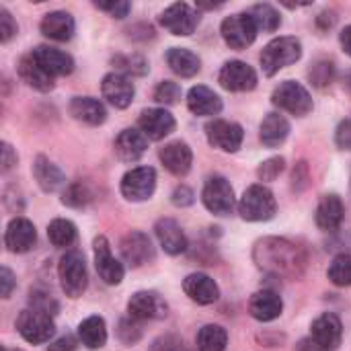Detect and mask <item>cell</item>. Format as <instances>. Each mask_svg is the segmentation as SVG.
Instances as JSON below:
<instances>
[{
  "instance_id": "44dd1931",
  "label": "cell",
  "mask_w": 351,
  "mask_h": 351,
  "mask_svg": "<svg viewBox=\"0 0 351 351\" xmlns=\"http://www.w3.org/2000/svg\"><path fill=\"white\" fill-rule=\"evenodd\" d=\"M284 311L282 296L274 290H259L251 296L249 302V313L255 321L259 323H269L276 321Z\"/></svg>"
},
{
  "instance_id": "ffe728a7",
  "label": "cell",
  "mask_w": 351,
  "mask_h": 351,
  "mask_svg": "<svg viewBox=\"0 0 351 351\" xmlns=\"http://www.w3.org/2000/svg\"><path fill=\"white\" fill-rule=\"evenodd\" d=\"M158 158L160 162L165 165V169L175 175V177H185L191 169V162H193V152L191 148L177 140V142H169L160 148L158 152Z\"/></svg>"
},
{
  "instance_id": "680465c9",
  "label": "cell",
  "mask_w": 351,
  "mask_h": 351,
  "mask_svg": "<svg viewBox=\"0 0 351 351\" xmlns=\"http://www.w3.org/2000/svg\"><path fill=\"white\" fill-rule=\"evenodd\" d=\"M348 86H350V90H351V72L348 74Z\"/></svg>"
},
{
  "instance_id": "7bdbcfd3",
  "label": "cell",
  "mask_w": 351,
  "mask_h": 351,
  "mask_svg": "<svg viewBox=\"0 0 351 351\" xmlns=\"http://www.w3.org/2000/svg\"><path fill=\"white\" fill-rule=\"evenodd\" d=\"M286 169V158L284 156H271L267 160H263L257 169V177L259 181H276Z\"/></svg>"
},
{
  "instance_id": "7dc6e473",
  "label": "cell",
  "mask_w": 351,
  "mask_h": 351,
  "mask_svg": "<svg viewBox=\"0 0 351 351\" xmlns=\"http://www.w3.org/2000/svg\"><path fill=\"white\" fill-rule=\"evenodd\" d=\"M171 202L177 206V208H187L195 202V193L187 187V185H179L173 195H171Z\"/></svg>"
},
{
  "instance_id": "ee69618b",
  "label": "cell",
  "mask_w": 351,
  "mask_h": 351,
  "mask_svg": "<svg viewBox=\"0 0 351 351\" xmlns=\"http://www.w3.org/2000/svg\"><path fill=\"white\" fill-rule=\"evenodd\" d=\"M29 300H31V306H33L35 311L47 313V315H56V313H58V302H56L49 294H45V292L33 290Z\"/></svg>"
},
{
  "instance_id": "f907efd6",
  "label": "cell",
  "mask_w": 351,
  "mask_h": 351,
  "mask_svg": "<svg viewBox=\"0 0 351 351\" xmlns=\"http://www.w3.org/2000/svg\"><path fill=\"white\" fill-rule=\"evenodd\" d=\"M119 335H121V339H123L125 343H134V341L140 339V327L134 323V319H132V323H130V321H121V325H119Z\"/></svg>"
},
{
  "instance_id": "60d3db41",
  "label": "cell",
  "mask_w": 351,
  "mask_h": 351,
  "mask_svg": "<svg viewBox=\"0 0 351 351\" xmlns=\"http://www.w3.org/2000/svg\"><path fill=\"white\" fill-rule=\"evenodd\" d=\"M333 74H335V66H333L331 60H317L313 64V68L308 70V76H311L313 84L319 86V88L327 86L333 80Z\"/></svg>"
},
{
  "instance_id": "d590c367",
  "label": "cell",
  "mask_w": 351,
  "mask_h": 351,
  "mask_svg": "<svg viewBox=\"0 0 351 351\" xmlns=\"http://www.w3.org/2000/svg\"><path fill=\"white\" fill-rule=\"evenodd\" d=\"M47 239L53 247L58 249H66L76 241V226L70 220L64 218H56L49 226H47Z\"/></svg>"
},
{
  "instance_id": "1f68e13d",
  "label": "cell",
  "mask_w": 351,
  "mask_h": 351,
  "mask_svg": "<svg viewBox=\"0 0 351 351\" xmlns=\"http://www.w3.org/2000/svg\"><path fill=\"white\" fill-rule=\"evenodd\" d=\"M290 134V121L282 113H267L259 128V140L267 148H278Z\"/></svg>"
},
{
  "instance_id": "8fae6325",
  "label": "cell",
  "mask_w": 351,
  "mask_h": 351,
  "mask_svg": "<svg viewBox=\"0 0 351 351\" xmlns=\"http://www.w3.org/2000/svg\"><path fill=\"white\" fill-rule=\"evenodd\" d=\"M218 82L222 88L230 93H247L257 86V72L247 62L230 60L222 66L218 74Z\"/></svg>"
},
{
  "instance_id": "d4e9b609",
  "label": "cell",
  "mask_w": 351,
  "mask_h": 351,
  "mask_svg": "<svg viewBox=\"0 0 351 351\" xmlns=\"http://www.w3.org/2000/svg\"><path fill=\"white\" fill-rule=\"evenodd\" d=\"M187 107L197 117H214L222 111V99L212 88L197 84L187 93Z\"/></svg>"
},
{
  "instance_id": "816d5d0a",
  "label": "cell",
  "mask_w": 351,
  "mask_h": 351,
  "mask_svg": "<svg viewBox=\"0 0 351 351\" xmlns=\"http://www.w3.org/2000/svg\"><path fill=\"white\" fill-rule=\"evenodd\" d=\"M16 165V154L8 142H2V173H8Z\"/></svg>"
},
{
  "instance_id": "6da1fadb",
  "label": "cell",
  "mask_w": 351,
  "mask_h": 351,
  "mask_svg": "<svg viewBox=\"0 0 351 351\" xmlns=\"http://www.w3.org/2000/svg\"><path fill=\"white\" fill-rule=\"evenodd\" d=\"M253 259L259 269L280 278H298L306 265V253L302 247L288 239L267 237L255 243Z\"/></svg>"
},
{
  "instance_id": "db71d44e",
  "label": "cell",
  "mask_w": 351,
  "mask_h": 351,
  "mask_svg": "<svg viewBox=\"0 0 351 351\" xmlns=\"http://www.w3.org/2000/svg\"><path fill=\"white\" fill-rule=\"evenodd\" d=\"M335 21H337L335 12H333V10H325V12L317 19V25L325 31V29H331V27L335 25Z\"/></svg>"
},
{
  "instance_id": "ab89813d",
  "label": "cell",
  "mask_w": 351,
  "mask_h": 351,
  "mask_svg": "<svg viewBox=\"0 0 351 351\" xmlns=\"http://www.w3.org/2000/svg\"><path fill=\"white\" fill-rule=\"evenodd\" d=\"M90 202H93V191L82 181L68 185L66 191H64V195H62V204L64 206H70V208H84Z\"/></svg>"
},
{
  "instance_id": "f35d334b",
  "label": "cell",
  "mask_w": 351,
  "mask_h": 351,
  "mask_svg": "<svg viewBox=\"0 0 351 351\" xmlns=\"http://www.w3.org/2000/svg\"><path fill=\"white\" fill-rule=\"evenodd\" d=\"M329 280L335 284V286H351V253H341L337 255L331 265H329V271H327Z\"/></svg>"
},
{
  "instance_id": "8992f818",
  "label": "cell",
  "mask_w": 351,
  "mask_h": 351,
  "mask_svg": "<svg viewBox=\"0 0 351 351\" xmlns=\"http://www.w3.org/2000/svg\"><path fill=\"white\" fill-rule=\"evenodd\" d=\"M16 331L25 341L39 346V343H45L53 337L56 325H53L51 315L35 311V308H27L16 319Z\"/></svg>"
},
{
  "instance_id": "836d02e7",
  "label": "cell",
  "mask_w": 351,
  "mask_h": 351,
  "mask_svg": "<svg viewBox=\"0 0 351 351\" xmlns=\"http://www.w3.org/2000/svg\"><path fill=\"white\" fill-rule=\"evenodd\" d=\"M78 339L88 350H101L107 343V327L101 317H88L78 327Z\"/></svg>"
},
{
  "instance_id": "7a4b0ae2",
  "label": "cell",
  "mask_w": 351,
  "mask_h": 351,
  "mask_svg": "<svg viewBox=\"0 0 351 351\" xmlns=\"http://www.w3.org/2000/svg\"><path fill=\"white\" fill-rule=\"evenodd\" d=\"M300 58H302V43H300V39H296L292 35H284V37L271 39L263 47V51L259 56V62H261L263 74L265 76H274L282 68L296 64Z\"/></svg>"
},
{
  "instance_id": "4fadbf2b",
  "label": "cell",
  "mask_w": 351,
  "mask_h": 351,
  "mask_svg": "<svg viewBox=\"0 0 351 351\" xmlns=\"http://www.w3.org/2000/svg\"><path fill=\"white\" fill-rule=\"evenodd\" d=\"M169 313L167 302L160 298V294L142 290L136 292L130 302H128V315L134 321H154V319H165Z\"/></svg>"
},
{
  "instance_id": "52a82bcc",
  "label": "cell",
  "mask_w": 351,
  "mask_h": 351,
  "mask_svg": "<svg viewBox=\"0 0 351 351\" xmlns=\"http://www.w3.org/2000/svg\"><path fill=\"white\" fill-rule=\"evenodd\" d=\"M220 33H222V39L226 41L228 47L247 49L255 41L259 29H257V25H255L253 16L249 12H239V14L226 16L222 21Z\"/></svg>"
},
{
  "instance_id": "603a6c76",
  "label": "cell",
  "mask_w": 351,
  "mask_h": 351,
  "mask_svg": "<svg viewBox=\"0 0 351 351\" xmlns=\"http://www.w3.org/2000/svg\"><path fill=\"white\" fill-rule=\"evenodd\" d=\"M154 232H156V239H158L160 247L165 249V253L181 255L187 251V237H185L183 228L173 218H160L154 226Z\"/></svg>"
},
{
  "instance_id": "c3c4849f",
  "label": "cell",
  "mask_w": 351,
  "mask_h": 351,
  "mask_svg": "<svg viewBox=\"0 0 351 351\" xmlns=\"http://www.w3.org/2000/svg\"><path fill=\"white\" fill-rule=\"evenodd\" d=\"M335 142L339 148L351 150V119H346L339 123L337 132H335Z\"/></svg>"
},
{
  "instance_id": "ba28073f",
  "label": "cell",
  "mask_w": 351,
  "mask_h": 351,
  "mask_svg": "<svg viewBox=\"0 0 351 351\" xmlns=\"http://www.w3.org/2000/svg\"><path fill=\"white\" fill-rule=\"evenodd\" d=\"M202 202L212 214L228 216L234 210V189L222 175H214L204 185Z\"/></svg>"
},
{
  "instance_id": "2e32d148",
  "label": "cell",
  "mask_w": 351,
  "mask_h": 351,
  "mask_svg": "<svg viewBox=\"0 0 351 351\" xmlns=\"http://www.w3.org/2000/svg\"><path fill=\"white\" fill-rule=\"evenodd\" d=\"M101 93L115 109H125L134 101L136 86L128 76L119 72H109L101 82Z\"/></svg>"
},
{
  "instance_id": "277c9868",
  "label": "cell",
  "mask_w": 351,
  "mask_h": 351,
  "mask_svg": "<svg viewBox=\"0 0 351 351\" xmlns=\"http://www.w3.org/2000/svg\"><path fill=\"white\" fill-rule=\"evenodd\" d=\"M58 278L68 298H80L88 286V274L84 255L80 251H68L58 263Z\"/></svg>"
},
{
  "instance_id": "d6986e66",
  "label": "cell",
  "mask_w": 351,
  "mask_h": 351,
  "mask_svg": "<svg viewBox=\"0 0 351 351\" xmlns=\"http://www.w3.org/2000/svg\"><path fill=\"white\" fill-rule=\"evenodd\" d=\"M341 335H343V327H341V321L337 315L333 313H325L321 315L313 327H311V339L321 346L323 350L335 351L341 343Z\"/></svg>"
},
{
  "instance_id": "6f0895ef",
  "label": "cell",
  "mask_w": 351,
  "mask_h": 351,
  "mask_svg": "<svg viewBox=\"0 0 351 351\" xmlns=\"http://www.w3.org/2000/svg\"><path fill=\"white\" fill-rule=\"evenodd\" d=\"M220 6H222V2H197V8H204V10H214Z\"/></svg>"
},
{
  "instance_id": "ac0fdd59",
  "label": "cell",
  "mask_w": 351,
  "mask_h": 351,
  "mask_svg": "<svg viewBox=\"0 0 351 351\" xmlns=\"http://www.w3.org/2000/svg\"><path fill=\"white\" fill-rule=\"evenodd\" d=\"M37 243V230L27 218H12L4 232V245L10 253H27Z\"/></svg>"
},
{
  "instance_id": "4dcf8cb0",
  "label": "cell",
  "mask_w": 351,
  "mask_h": 351,
  "mask_svg": "<svg viewBox=\"0 0 351 351\" xmlns=\"http://www.w3.org/2000/svg\"><path fill=\"white\" fill-rule=\"evenodd\" d=\"M33 175H35V181L37 185L45 191V193H53L58 191L60 187L66 185V175L62 173V169L58 165H53L47 156L39 154L35 158V165H33Z\"/></svg>"
},
{
  "instance_id": "f6af8a7d",
  "label": "cell",
  "mask_w": 351,
  "mask_h": 351,
  "mask_svg": "<svg viewBox=\"0 0 351 351\" xmlns=\"http://www.w3.org/2000/svg\"><path fill=\"white\" fill-rule=\"evenodd\" d=\"M16 31H19V27H16L12 14L4 6H0V41L8 43L16 35Z\"/></svg>"
},
{
  "instance_id": "9f6ffc18",
  "label": "cell",
  "mask_w": 351,
  "mask_h": 351,
  "mask_svg": "<svg viewBox=\"0 0 351 351\" xmlns=\"http://www.w3.org/2000/svg\"><path fill=\"white\" fill-rule=\"evenodd\" d=\"M296 351H327V350H323L321 346H317V343L308 337V339H302V341L298 343Z\"/></svg>"
},
{
  "instance_id": "b9f144b4",
  "label": "cell",
  "mask_w": 351,
  "mask_h": 351,
  "mask_svg": "<svg viewBox=\"0 0 351 351\" xmlns=\"http://www.w3.org/2000/svg\"><path fill=\"white\" fill-rule=\"evenodd\" d=\"M183 90L177 82L173 80H162L156 88H154V101L156 103H162V105H175L179 103Z\"/></svg>"
},
{
  "instance_id": "91938a15",
  "label": "cell",
  "mask_w": 351,
  "mask_h": 351,
  "mask_svg": "<svg viewBox=\"0 0 351 351\" xmlns=\"http://www.w3.org/2000/svg\"><path fill=\"white\" fill-rule=\"evenodd\" d=\"M4 351H21V350H4Z\"/></svg>"
},
{
  "instance_id": "83f0119b",
  "label": "cell",
  "mask_w": 351,
  "mask_h": 351,
  "mask_svg": "<svg viewBox=\"0 0 351 351\" xmlns=\"http://www.w3.org/2000/svg\"><path fill=\"white\" fill-rule=\"evenodd\" d=\"M39 29L45 37L53 39V41H70L74 37V19L70 12L66 10H53V12H47L41 23H39Z\"/></svg>"
},
{
  "instance_id": "9c48e42d",
  "label": "cell",
  "mask_w": 351,
  "mask_h": 351,
  "mask_svg": "<svg viewBox=\"0 0 351 351\" xmlns=\"http://www.w3.org/2000/svg\"><path fill=\"white\" fill-rule=\"evenodd\" d=\"M158 21L169 33H173L177 37H187L197 29L199 12L193 6H189L187 2H175L162 10Z\"/></svg>"
},
{
  "instance_id": "5bb4252c",
  "label": "cell",
  "mask_w": 351,
  "mask_h": 351,
  "mask_svg": "<svg viewBox=\"0 0 351 351\" xmlns=\"http://www.w3.org/2000/svg\"><path fill=\"white\" fill-rule=\"evenodd\" d=\"M93 251H95V267L99 278L107 284V286H117L123 280V265L113 257L109 241L105 237H97L93 243Z\"/></svg>"
},
{
  "instance_id": "f546056e",
  "label": "cell",
  "mask_w": 351,
  "mask_h": 351,
  "mask_svg": "<svg viewBox=\"0 0 351 351\" xmlns=\"http://www.w3.org/2000/svg\"><path fill=\"white\" fill-rule=\"evenodd\" d=\"M70 115L86 125H101L107 119V109L99 99L74 97L70 101Z\"/></svg>"
},
{
  "instance_id": "484cf974",
  "label": "cell",
  "mask_w": 351,
  "mask_h": 351,
  "mask_svg": "<svg viewBox=\"0 0 351 351\" xmlns=\"http://www.w3.org/2000/svg\"><path fill=\"white\" fill-rule=\"evenodd\" d=\"M113 148H115V154H117L119 160H123V162H136L146 152L148 138L142 132L128 128V130L119 132V136L115 138Z\"/></svg>"
},
{
  "instance_id": "30bf717a",
  "label": "cell",
  "mask_w": 351,
  "mask_h": 351,
  "mask_svg": "<svg viewBox=\"0 0 351 351\" xmlns=\"http://www.w3.org/2000/svg\"><path fill=\"white\" fill-rule=\"evenodd\" d=\"M156 189V171L152 167H136L121 179V195L128 202H146Z\"/></svg>"
},
{
  "instance_id": "d6a6232c",
  "label": "cell",
  "mask_w": 351,
  "mask_h": 351,
  "mask_svg": "<svg viewBox=\"0 0 351 351\" xmlns=\"http://www.w3.org/2000/svg\"><path fill=\"white\" fill-rule=\"evenodd\" d=\"M167 64L181 78H193L202 70V60L185 47H171L167 51Z\"/></svg>"
},
{
  "instance_id": "bcb514c9",
  "label": "cell",
  "mask_w": 351,
  "mask_h": 351,
  "mask_svg": "<svg viewBox=\"0 0 351 351\" xmlns=\"http://www.w3.org/2000/svg\"><path fill=\"white\" fill-rule=\"evenodd\" d=\"M95 6L99 10H105L109 12L113 19H125L128 12L132 10V4L125 2V0H115V2H95Z\"/></svg>"
},
{
  "instance_id": "681fc988",
  "label": "cell",
  "mask_w": 351,
  "mask_h": 351,
  "mask_svg": "<svg viewBox=\"0 0 351 351\" xmlns=\"http://www.w3.org/2000/svg\"><path fill=\"white\" fill-rule=\"evenodd\" d=\"M14 286H16V280H14L12 271L8 267H2L0 269V294H2V298H10Z\"/></svg>"
},
{
  "instance_id": "3957f363",
  "label": "cell",
  "mask_w": 351,
  "mask_h": 351,
  "mask_svg": "<svg viewBox=\"0 0 351 351\" xmlns=\"http://www.w3.org/2000/svg\"><path fill=\"white\" fill-rule=\"evenodd\" d=\"M276 212L278 202L265 185H251L239 202V214L247 222H267Z\"/></svg>"
},
{
  "instance_id": "9a60e30c",
  "label": "cell",
  "mask_w": 351,
  "mask_h": 351,
  "mask_svg": "<svg viewBox=\"0 0 351 351\" xmlns=\"http://www.w3.org/2000/svg\"><path fill=\"white\" fill-rule=\"evenodd\" d=\"M138 125H140V132L148 138V140H162L167 138L169 134L175 132V117L162 109V107H154V109H144L140 113V119H138Z\"/></svg>"
},
{
  "instance_id": "cb8c5ba5",
  "label": "cell",
  "mask_w": 351,
  "mask_h": 351,
  "mask_svg": "<svg viewBox=\"0 0 351 351\" xmlns=\"http://www.w3.org/2000/svg\"><path fill=\"white\" fill-rule=\"evenodd\" d=\"M19 76L23 82H27L31 88L39 93H47L53 88V76L33 58V53H27L19 60Z\"/></svg>"
},
{
  "instance_id": "e575fe53",
  "label": "cell",
  "mask_w": 351,
  "mask_h": 351,
  "mask_svg": "<svg viewBox=\"0 0 351 351\" xmlns=\"http://www.w3.org/2000/svg\"><path fill=\"white\" fill-rule=\"evenodd\" d=\"M228 333L220 325H206L197 333V351H224Z\"/></svg>"
},
{
  "instance_id": "7c38bea8",
  "label": "cell",
  "mask_w": 351,
  "mask_h": 351,
  "mask_svg": "<svg viewBox=\"0 0 351 351\" xmlns=\"http://www.w3.org/2000/svg\"><path fill=\"white\" fill-rule=\"evenodd\" d=\"M206 136L210 146L222 152H237L245 140V132L239 123L226 119H212L206 125Z\"/></svg>"
},
{
  "instance_id": "74e56055",
  "label": "cell",
  "mask_w": 351,
  "mask_h": 351,
  "mask_svg": "<svg viewBox=\"0 0 351 351\" xmlns=\"http://www.w3.org/2000/svg\"><path fill=\"white\" fill-rule=\"evenodd\" d=\"M113 66L117 68L119 74L123 76H144L148 72V62L144 56L140 53H132V56H115L113 58Z\"/></svg>"
},
{
  "instance_id": "4316f807",
  "label": "cell",
  "mask_w": 351,
  "mask_h": 351,
  "mask_svg": "<svg viewBox=\"0 0 351 351\" xmlns=\"http://www.w3.org/2000/svg\"><path fill=\"white\" fill-rule=\"evenodd\" d=\"M183 290L197 304H214L220 298L218 284L210 276H206V274H191V276H187L185 282H183Z\"/></svg>"
},
{
  "instance_id": "8d00e7d4",
  "label": "cell",
  "mask_w": 351,
  "mask_h": 351,
  "mask_svg": "<svg viewBox=\"0 0 351 351\" xmlns=\"http://www.w3.org/2000/svg\"><path fill=\"white\" fill-rule=\"evenodd\" d=\"M249 14L253 16L257 29L265 31V33H274L282 25V16L271 4H255V6L249 8Z\"/></svg>"
},
{
  "instance_id": "5b68a950",
  "label": "cell",
  "mask_w": 351,
  "mask_h": 351,
  "mask_svg": "<svg viewBox=\"0 0 351 351\" xmlns=\"http://www.w3.org/2000/svg\"><path fill=\"white\" fill-rule=\"evenodd\" d=\"M271 103L296 117H304L313 111L315 103L313 97L308 93V88L296 80H286L280 86H276L274 95H271Z\"/></svg>"
},
{
  "instance_id": "f1b7e54d",
  "label": "cell",
  "mask_w": 351,
  "mask_h": 351,
  "mask_svg": "<svg viewBox=\"0 0 351 351\" xmlns=\"http://www.w3.org/2000/svg\"><path fill=\"white\" fill-rule=\"evenodd\" d=\"M343 216H346V208H343L341 197L335 193H329L321 199L317 214H315V220H317V226L321 230L331 232V230H337L341 226Z\"/></svg>"
},
{
  "instance_id": "11a10c76",
  "label": "cell",
  "mask_w": 351,
  "mask_h": 351,
  "mask_svg": "<svg viewBox=\"0 0 351 351\" xmlns=\"http://www.w3.org/2000/svg\"><path fill=\"white\" fill-rule=\"evenodd\" d=\"M339 41H341V47L343 51L351 56V25H348L341 33H339Z\"/></svg>"
},
{
  "instance_id": "e0dca14e",
  "label": "cell",
  "mask_w": 351,
  "mask_h": 351,
  "mask_svg": "<svg viewBox=\"0 0 351 351\" xmlns=\"http://www.w3.org/2000/svg\"><path fill=\"white\" fill-rule=\"evenodd\" d=\"M119 249H121L123 261L130 263L132 267H142L154 259V247H152L148 234L138 232V230L125 234L119 243Z\"/></svg>"
},
{
  "instance_id": "f5cc1de1",
  "label": "cell",
  "mask_w": 351,
  "mask_h": 351,
  "mask_svg": "<svg viewBox=\"0 0 351 351\" xmlns=\"http://www.w3.org/2000/svg\"><path fill=\"white\" fill-rule=\"evenodd\" d=\"M76 350V339L72 335H64L60 337L56 343H51L47 351H74Z\"/></svg>"
},
{
  "instance_id": "7402d4cb",
  "label": "cell",
  "mask_w": 351,
  "mask_h": 351,
  "mask_svg": "<svg viewBox=\"0 0 351 351\" xmlns=\"http://www.w3.org/2000/svg\"><path fill=\"white\" fill-rule=\"evenodd\" d=\"M33 58L56 78V76H68L74 70V60L70 53L58 49V47H49V45H37L33 51Z\"/></svg>"
}]
</instances>
